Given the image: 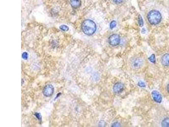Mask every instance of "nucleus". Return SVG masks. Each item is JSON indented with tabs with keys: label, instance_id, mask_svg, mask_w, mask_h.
<instances>
[{
	"label": "nucleus",
	"instance_id": "obj_6",
	"mask_svg": "<svg viewBox=\"0 0 169 127\" xmlns=\"http://www.w3.org/2000/svg\"><path fill=\"white\" fill-rule=\"evenodd\" d=\"M123 85L121 83H117L113 86V90L116 93H120L124 90Z\"/></svg>",
	"mask_w": 169,
	"mask_h": 127
},
{
	"label": "nucleus",
	"instance_id": "obj_17",
	"mask_svg": "<svg viewBox=\"0 0 169 127\" xmlns=\"http://www.w3.org/2000/svg\"><path fill=\"white\" fill-rule=\"evenodd\" d=\"M35 116L36 117V118L39 120H41V117L40 113H35Z\"/></svg>",
	"mask_w": 169,
	"mask_h": 127
},
{
	"label": "nucleus",
	"instance_id": "obj_14",
	"mask_svg": "<svg viewBox=\"0 0 169 127\" xmlns=\"http://www.w3.org/2000/svg\"><path fill=\"white\" fill-rule=\"evenodd\" d=\"M149 59L151 62L155 63L156 58L155 55H154V54H152V55L149 57Z\"/></svg>",
	"mask_w": 169,
	"mask_h": 127
},
{
	"label": "nucleus",
	"instance_id": "obj_2",
	"mask_svg": "<svg viewBox=\"0 0 169 127\" xmlns=\"http://www.w3.org/2000/svg\"><path fill=\"white\" fill-rule=\"evenodd\" d=\"M162 15L158 11L153 10L150 11L148 15V19L152 25H157L162 20Z\"/></svg>",
	"mask_w": 169,
	"mask_h": 127
},
{
	"label": "nucleus",
	"instance_id": "obj_11",
	"mask_svg": "<svg viewBox=\"0 0 169 127\" xmlns=\"http://www.w3.org/2000/svg\"><path fill=\"white\" fill-rule=\"evenodd\" d=\"M138 22L139 24V26L140 27H142L143 26V20L142 18V17L140 15H139L138 16Z\"/></svg>",
	"mask_w": 169,
	"mask_h": 127
},
{
	"label": "nucleus",
	"instance_id": "obj_20",
	"mask_svg": "<svg viewBox=\"0 0 169 127\" xmlns=\"http://www.w3.org/2000/svg\"><path fill=\"white\" fill-rule=\"evenodd\" d=\"M146 32V29H142V34H145Z\"/></svg>",
	"mask_w": 169,
	"mask_h": 127
},
{
	"label": "nucleus",
	"instance_id": "obj_16",
	"mask_svg": "<svg viewBox=\"0 0 169 127\" xmlns=\"http://www.w3.org/2000/svg\"><path fill=\"white\" fill-rule=\"evenodd\" d=\"M138 86H139L141 87H146V84H145L144 82H143V81H140L139 82L138 84Z\"/></svg>",
	"mask_w": 169,
	"mask_h": 127
},
{
	"label": "nucleus",
	"instance_id": "obj_10",
	"mask_svg": "<svg viewBox=\"0 0 169 127\" xmlns=\"http://www.w3.org/2000/svg\"><path fill=\"white\" fill-rule=\"evenodd\" d=\"M162 125L163 127H169V118H166L163 120L162 122Z\"/></svg>",
	"mask_w": 169,
	"mask_h": 127
},
{
	"label": "nucleus",
	"instance_id": "obj_5",
	"mask_svg": "<svg viewBox=\"0 0 169 127\" xmlns=\"http://www.w3.org/2000/svg\"><path fill=\"white\" fill-rule=\"evenodd\" d=\"M144 61L141 58H137L133 60L132 65L133 68L139 69L143 66Z\"/></svg>",
	"mask_w": 169,
	"mask_h": 127
},
{
	"label": "nucleus",
	"instance_id": "obj_3",
	"mask_svg": "<svg viewBox=\"0 0 169 127\" xmlns=\"http://www.w3.org/2000/svg\"><path fill=\"white\" fill-rule=\"evenodd\" d=\"M108 42L112 46H117L119 44L120 42V37L117 34H112L109 38Z\"/></svg>",
	"mask_w": 169,
	"mask_h": 127
},
{
	"label": "nucleus",
	"instance_id": "obj_18",
	"mask_svg": "<svg viewBox=\"0 0 169 127\" xmlns=\"http://www.w3.org/2000/svg\"><path fill=\"white\" fill-rule=\"evenodd\" d=\"M112 127H119L120 126V124L118 122H115L112 125Z\"/></svg>",
	"mask_w": 169,
	"mask_h": 127
},
{
	"label": "nucleus",
	"instance_id": "obj_19",
	"mask_svg": "<svg viewBox=\"0 0 169 127\" xmlns=\"http://www.w3.org/2000/svg\"><path fill=\"white\" fill-rule=\"evenodd\" d=\"M113 1L116 4H120L123 1V0H113Z\"/></svg>",
	"mask_w": 169,
	"mask_h": 127
},
{
	"label": "nucleus",
	"instance_id": "obj_12",
	"mask_svg": "<svg viewBox=\"0 0 169 127\" xmlns=\"http://www.w3.org/2000/svg\"><path fill=\"white\" fill-rule=\"evenodd\" d=\"M116 24H117V23H116V21H115V20L112 21L110 23V28L111 29H114L116 26Z\"/></svg>",
	"mask_w": 169,
	"mask_h": 127
},
{
	"label": "nucleus",
	"instance_id": "obj_7",
	"mask_svg": "<svg viewBox=\"0 0 169 127\" xmlns=\"http://www.w3.org/2000/svg\"><path fill=\"white\" fill-rule=\"evenodd\" d=\"M152 95L154 101L157 103L161 102L162 101V95L158 91H153L152 92Z\"/></svg>",
	"mask_w": 169,
	"mask_h": 127
},
{
	"label": "nucleus",
	"instance_id": "obj_4",
	"mask_svg": "<svg viewBox=\"0 0 169 127\" xmlns=\"http://www.w3.org/2000/svg\"><path fill=\"white\" fill-rule=\"evenodd\" d=\"M54 92V88L51 84L46 85L43 90V94L46 97H49L52 96Z\"/></svg>",
	"mask_w": 169,
	"mask_h": 127
},
{
	"label": "nucleus",
	"instance_id": "obj_9",
	"mask_svg": "<svg viewBox=\"0 0 169 127\" xmlns=\"http://www.w3.org/2000/svg\"><path fill=\"white\" fill-rule=\"evenodd\" d=\"M70 4L72 7L77 8L81 5V1L80 0H71Z\"/></svg>",
	"mask_w": 169,
	"mask_h": 127
},
{
	"label": "nucleus",
	"instance_id": "obj_1",
	"mask_svg": "<svg viewBox=\"0 0 169 127\" xmlns=\"http://www.w3.org/2000/svg\"><path fill=\"white\" fill-rule=\"evenodd\" d=\"M82 29L86 35L91 36L96 31V26L93 21L91 20H86L82 22Z\"/></svg>",
	"mask_w": 169,
	"mask_h": 127
},
{
	"label": "nucleus",
	"instance_id": "obj_8",
	"mask_svg": "<svg viewBox=\"0 0 169 127\" xmlns=\"http://www.w3.org/2000/svg\"><path fill=\"white\" fill-rule=\"evenodd\" d=\"M162 63L164 66H169V54H165L162 56Z\"/></svg>",
	"mask_w": 169,
	"mask_h": 127
},
{
	"label": "nucleus",
	"instance_id": "obj_21",
	"mask_svg": "<svg viewBox=\"0 0 169 127\" xmlns=\"http://www.w3.org/2000/svg\"><path fill=\"white\" fill-rule=\"evenodd\" d=\"M167 91H168V92H169V84L168 85V86H167Z\"/></svg>",
	"mask_w": 169,
	"mask_h": 127
},
{
	"label": "nucleus",
	"instance_id": "obj_15",
	"mask_svg": "<svg viewBox=\"0 0 169 127\" xmlns=\"http://www.w3.org/2000/svg\"><path fill=\"white\" fill-rule=\"evenodd\" d=\"M22 58L24 59L27 60L29 58V54H27V53L25 52H24L22 54Z\"/></svg>",
	"mask_w": 169,
	"mask_h": 127
},
{
	"label": "nucleus",
	"instance_id": "obj_13",
	"mask_svg": "<svg viewBox=\"0 0 169 127\" xmlns=\"http://www.w3.org/2000/svg\"><path fill=\"white\" fill-rule=\"evenodd\" d=\"M60 29L61 30H62L63 31H68V26H66V25H62L60 27Z\"/></svg>",
	"mask_w": 169,
	"mask_h": 127
}]
</instances>
